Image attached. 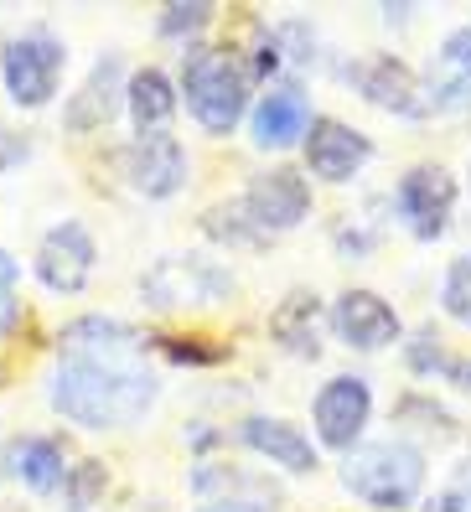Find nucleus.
Returning a JSON list of instances; mask_svg holds the SVG:
<instances>
[{"instance_id": "f257e3e1", "label": "nucleus", "mask_w": 471, "mask_h": 512, "mask_svg": "<svg viewBox=\"0 0 471 512\" xmlns=\"http://www.w3.org/2000/svg\"><path fill=\"white\" fill-rule=\"evenodd\" d=\"M140 326L120 316H78L57 331V368L47 373V409L88 435L130 430L161 399V378L145 368Z\"/></svg>"}, {"instance_id": "f03ea898", "label": "nucleus", "mask_w": 471, "mask_h": 512, "mask_svg": "<svg viewBox=\"0 0 471 512\" xmlns=\"http://www.w3.org/2000/svg\"><path fill=\"white\" fill-rule=\"evenodd\" d=\"M249 94H254V78L244 73V63L228 47H202L197 42V47L182 52L176 99L187 104V114L213 140H228L249 119Z\"/></svg>"}, {"instance_id": "7ed1b4c3", "label": "nucleus", "mask_w": 471, "mask_h": 512, "mask_svg": "<svg viewBox=\"0 0 471 512\" xmlns=\"http://www.w3.org/2000/svg\"><path fill=\"white\" fill-rule=\"evenodd\" d=\"M430 461L415 440H363L342 456V487L373 512H409L425 497Z\"/></svg>"}, {"instance_id": "20e7f679", "label": "nucleus", "mask_w": 471, "mask_h": 512, "mask_svg": "<svg viewBox=\"0 0 471 512\" xmlns=\"http://www.w3.org/2000/svg\"><path fill=\"white\" fill-rule=\"evenodd\" d=\"M233 300V275L213 254H161L140 275V306L161 316H213Z\"/></svg>"}, {"instance_id": "39448f33", "label": "nucleus", "mask_w": 471, "mask_h": 512, "mask_svg": "<svg viewBox=\"0 0 471 512\" xmlns=\"http://www.w3.org/2000/svg\"><path fill=\"white\" fill-rule=\"evenodd\" d=\"M63 73H68V42L52 26H21L0 42V83H6V99L26 114L47 109L63 94Z\"/></svg>"}, {"instance_id": "423d86ee", "label": "nucleus", "mask_w": 471, "mask_h": 512, "mask_svg": "<svg viewBox=\"0 0 471 512\" xmlns=\"http://www.w3.org/2000/svg\"><path fill=\"white\" fill-rule=\"evenodd\" d=\"M456 202H461V182L440 161L409 166L394 182V218L404 223L409 238H420V244H435V238L451 233Z\"/></svg>"}, {"instance_id": "0eeeda50", "label": "nucleus", "mask_w": 471, "mask_h": 512, "mask_svg": "<svg viewBox=\"0 0 471 512\" xmlns=\"http://www.w3.org/2000/svg\"><path fill=\"white\" fill-rule=\"evenodd\" d=\"M373 425V383L363 373H332L316 388L311 399V430H316V450H337L352 456L363 445Z\"/></svg>"}, {"instance_id": "6e6552de", "label": "nucleus", "mask_w": 471, "mask_h": 512, "mask_svg": "<svg viewBox=\"0 0 471 512\" xmlns=\"http://www.w3.org/2000/svg\"><path fill=\"white\" fill-rule=\"evenodd\" d=\"M239 213L249 218V228L264 238V244L280 238V233H296L311 218V182H306V171H296V166L254 171L244 197H239Z\"/></svg>"}, {"instance_id": "1a4fd4ad", "label": "nucleus", "mask_w": 471, "mask_h": 512, "mask_svg": "<svg viewBox=\"0 0 471 512\" xmlns=\"http://www.w3.org/2000/svg\"><path fill=\"white\" fill-rule=\"evenodd\" d=\"M114 166H120V182L145 202H171L192 182V156L176 135H135L130 145H120Z\"/></svg>"}, {"instance_id": "9d476101", "label": "nucleus", "mask_w": 471, "mask_h": 512, "mask_svg": "<svg viewBox=\"0 0 471 512\" xmlns=\"http://www.w3.org/2000/svg\"><path fill=\"white\" fill-rule=\"evenodd\" d=\"M94 269H99V238L88 233V223L78 218H63V223H52L42 238H37V254H32V275L42 280L47 295H83L88 280H94Z\"/></svg>"}, {"instance_id": "9b49d317", "label": "nucleus", "mask_w": 471, "mask_h": 512, "mask_svg": "<svg viewBox=\"0 0 471 512\" xmlns=\"http://www.w3.org/2000/svg\"><path fill=\"white\" fill-rule=\"evenodd\" d=\"M327 326L337 331V342L352 347V352H384L404 337V321L394 311V300H384L378 290H363V285H352L332 300V311H327Z\"/></svg>"}, {"instance_id": "f8f14e48", "label": "nucleus", "mask_w": 471, "mask_h": 512, "mask_svg": "<svg viewBox=\"0 0 471 512\" xmlns=\"http://www.w3.org/2000/svg\"><path fill=\"white\" fill-rule=\"evenodd\" d=\"M301 150H306V176L332 182V187H347L352 176H363V166L373 161V140L358 125L332 119V114H316V125L306 130Z\"/></svg>"}, {"instance_id": "ddd939ff", "label": "nucleus", "mask_w": 471, "mask_h": 512, "mask_svg": "<svg viewBox=\"0 0 471 512\" xmlns=\"http://www.w3.org/2000/svg\"><path fill=\"white\" fill-rule=\"evenodd\" d=\"M352 83H358V94L384 109L394 119H430V94H425V78L404 63L394 52H378V57H363L358 68H352Z\"/></svg>"}, {"instance_id": "4468645a", "label": "nucleus", "mask_w": 471, "mask_h": 512, "mask_svg": "<svg viewBox=\"0 0 471 512\" xmlns=\"http://www.w3.org/2000/svg\"><path fill=\"white\" fill-rule=\"evenodd\" d=\"M311 125H316V109L301 83H275L270 94H259V104H249V140L254 150H270V156L296 150Z\"/></svg>"}, {"instance_id": "2eb2a0df", "label": "nucleus", "mask_w": 471, "mask_h": 512, "mask_svg": "<svg viewBox=\"0 0 471 512\" xmlns=\"http://www.w3.org/2000/svg\"><path fill=\"white\" fill-rule=\"evenodd\" d=\"M125 109V63L120 52H104L88 78L78 83V94H68L63 104V130L68 135H99L114 125V114Z\"/></svg>"}, {"instance_id": "dca6fc26", "label": "nucleus", "mask_w": 471, "mask_h": 512, "mask_svg": "<svg viewBox=\"0 0 471 512\" xmlns=\"http://www.w3.org/2000/svg\"><path fill=\"white\" fill-rule=\"evenodd\" d=\"M239 440L254 450V456H264L270 466H280V471H290V476H311V471L321 466L316 440H311L301 425L280 419V414H249L244 425H239Z\"/></svg>"}, {"instance_id": "f3484780", "label": "nucleus", "mask_w": 471, "mask_h": 512, "mask_svg": "<svg viewBox=\"0 0 471 512\" xmlns=\"http://www.w3.org/2000/svg\"><path fill=\"white\" fill-rule=\"evenodd\" d=\"M425 94H430V114H461V109H471V21L451 26V32L440 37V47L430 57Z\"/></svg>"}, {"instance_id": "a211bd4d", "label": "nucleus", "mask_w": 471, "mask_h": 512, "mask_svg": "<svg viewBox=\"0 0 471 512\" xmlns=\"http://www.w3.org/2000/svg\"><path fill=\"white\" fill-rule=\"evenodd\" d=\"M321 337H327V306L311 290H290L270 311V347H280L296 363H316Z\"/></svg>"}, {"instance_id": "6ab92c4d", "label": "nucleus", "mask_w": 471, "mask_h": 512, "mask_svg": "<svg viewBox=\"0 0 471 512\" xmlns=\"http://www.w3.org/2000/svg\"><path fill=\"white\" fill-rule=\"evenodd\" d=\"M6 471L21 481L26 492L52 497V492H63V481L73 471V456H68V445L57 435H16L6 445Z\"/></svg>"}, {"instance_id": "aec40b11", "label": "nucleus", "mask_w": 471, "mask_h": 512, "mask_svg": "<svg viewBox=\"0 0 471 512\" xmlns=\"http://www.w3.org/2000/svg\"><path fill=\"white\" fill-rule=\"evenodd\" d=\"M176 109H182V99H176L171 73L145 63V68H135L125 78V114H130L135 135H171Z\"/></svg>"}, {"instance_id": "412c9836", "label": "nucleus", "mask_w": 471, "mask_h": 512, "mask_svg": "<svg viewBox=\"0 0 471 512\" xmlns=\"http://www.w3.org/2000/svg\"><path fill=\"white\" fill-rule=\"evenodd\" d=\"M213 16H218V6H208V0H176V6H161V16H156V37H166V42H182V52L187 47H197V37L213 26Z\"/></svg>"}, {"instance_id": "4be33fe9", "label": "nucleus", "mask_w": 471, "mask_h": 512, "mask_svg": "<svg viewBox=\"0 0 471 512\" xmlns=\"http://www.w3.org/2000/svg\"><path fill=\"white\" fill-rule=\"evenodd\" d=\"M440 311L461 331H471V254H456L440 275Z\"/></svg>"}, {"instance_id": "5701e85b", "label": "nucleus", "mask_w": 471, "mask_h": 512, "mask_svg": "<svg viewBox=\"0 0 471 512\" xmlns=\"http://www.w3.org/2000/svg\"><path fill=\"white\" fill-rule=\"evenodd\" d=\"M404 363H409V373H420V378H446L451 363H456V352L440 342L435 326H420L415 342H404Z\"/></svg>"}, {"instance_id": "b1692460", "label": "nucleus", "mask_w": 471, "mask_h": 512, "mask_svg": "<svg viewBox=\"0 0 471 512\" xmlns=\"http://www.w3.org/2000/svg\"><path fill=\"white\" fill-rule=\"evenodd\" d=\"M202 233L218 238V244H228V249H259V244H264V238L249 228V218L239 213V202L208 207V213H202Z\"/></svg>"}, {"instance_id": "393cba45", "label": "nucleus", "mask_w": 471, "mask_h": 512, "mask_svg": "<svg viewBox=\"0 0 471 512\" xmlns=\"http://www.w3.org/2000/svg\"><path fill=\"white\" fill-rule=\"evenodd\" d=\"M26 306H21V259L11 249H0V342L16 337Z\"/></svg>"}, {"instance_id": "a878e982", "label": "nucleus", "mask_w": 471, "mask_h": 512, "mask_svg": "<svg viewBox=\"0 0 471 512\" xmlns=\"http://www.w3.org/2000/svg\"><path fill=\"white\" fill-rule=\"evenodd\" d=\"M104 487H109L104 461H73V471H68V481H63V502H68V512H88V507L104 497Z\"/></svg>"}, {"instance_id": "bb28decb", "label": "nucleus", "mask_w": 471, "mask_h": 512, "mask_svg": "<svg viewBox=\"0 0 471 512\" xmlns=\"http://www.w3.org/2000/svg\"><path fill=\"white\" fill-rule=\"evenodd\" d=\"M430 512H471V456H466V461L446 476V487L435 492Z\"/></svg>"}, {"instance_id": "cd10ccee", "label": "nucleus", "mask_w": 471, "mask_h": 512, "mask_svg": "<svg viewBox=\"0 0 471 512\" xmlns=\"http://www.w3.org/2000/svg\"><path fill=\"white\" fill-rule=\"evenodd\" d=\"M26 156H32V140H26V135H16V130H6V125H0V171H11V166H21Z\"/></svg>"}, {"instance_id": "c85d7f7f", "label": "nucleus", "mask_w": 471, "mask_h": 512, "mask_svg": "<svg viewBox=\"0 0 471 512\" xmlns=\"http://www.w3.org/2000/svg\"><path fill=\"white\" fill-rule=\"evenodd\" d=\"M197 512H270L264 502H244V497H218V502H202Z\"/></svg>"}, {"instance_id": "c756f323", "label": "nucleus", "mask_w": 471, "mask_h": 512, "mask_svg": "<svg viewBox=\"0 0 471 512\" xmlns=\"http://www.w3.org/2000/svg\"><path fill=\"white\" fill-rule=\"evenodd\" d=\"M446 383H456V388H466V394H471V357H456L451 373H446Z\"/></svg>"}]
</instances>
